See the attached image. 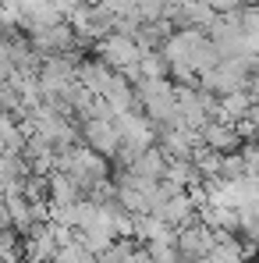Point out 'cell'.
<instances>
[{
	"instance_id": "30bf717a",
	"label": "cell",
	"mask_w": 259,
	"mask_h": 263,
	"mask_svg": "<svg viewBox=\"0 0 259 263\" xmlns=\"http://www.w3.org/2000/svg\"><path fill=\"white\" fill-rule=\"evenodd\" d=\"M89 260H92V253H89L86 242H71V246H64V249L57 253L53 263H89Z\"/></svg>"
},
{
	"instance_id": "6da1fadb",
	"label": "cell",
	"mask_w": 259,
	"mask_h": 263,
	"mask_svg": "<svg viewBox=\"0 0 259 263\" xmlns=\"http://www.w3.org/2000/svg\"><path fill=\"white\" fill-rule=\"evenodd\" d=\"M199 79H203V89L213 96L242 92V89H249V79H252V57H224L213 71H206Z\"/></svg>"
},
{
	"instance_id": "7a4b0ae2",
	"label": "cell",
	"mask_w": 259,
	"mask_h": 263,
	"mask_svg": "<svg viewBox=\"0 0 259 263\" xmlns=\"http://www.w3.org/2000/svg\"><path fill=\"white\" fill-rule=\"evenodd\" d=\"M96 57H99L107 68H114V71H128V68H138V61L146 57V50L138 46L135 36L114 32V36H107V40L96 43Z\"/></svg>"
},
{
	"instance_id": "3957f363",
	"label": "cell",
	"mask_w": 259,
	"mask_h": 263,
	"mask_svg": "<svg viewBox=\"0 0 259 263\" xmlns=\"http://www.w3.org/2000/svg\"><path fill=\"white\" fill-rule=\"evenodd\" d=\"M177 249H181V256H185L188 263L206 260V256L216 249V231L203 217H195L192 224L177 228Z\"/></svg>"
},
{
	"instance_id": "5b68a950",
	"label": "cell",
	"mask_w": 259,
	"mask_h": 263,
	"mask_svg": "<svg viewBox=\"0 0 259 263\" xmlns=\"http://www.w3.org/2000/svg\"><path fill=\"white\" fill-rule=\"evenodd\" d=\"M203 142L216 153H242L245 149V135L238 132V125H227V121H210L203 128Z\"/></svg>"
},
{
	"instance_id": "8992f818",
	"label": "cell",
	"mask_w": 259,
	"mask_h": 263,
	"mask_svg": "<svg viewBox=\"0 0 259 263\" xmlns=\"http://www.w3.org/2000/svg\"><path fill=\"white\" fill-rule=\"evenodd\" d=\"M82 199H86V192L75 185L71 175H64V171H53L50 175V206H75Z\"/></svg>"
},
{
	"instance_id": "277c9868",
	"label": "cell",
	"mask_w": 259,
	"mask_h": 263,
	"mask_svg": "<svg viewBox=\"0 0 259 263\" xmlns=\"http://www.w3.org/2000/svg\"><path fill=\"white\" fill-rule=\"evenodd\" d=\"M82 142H86L89 149L103 153L107 160H114V157H117V149H121V132H117V121L89 118L86 125H82Z\"/></svg>"
},
{
	"instance_id": "52a82bcc",
	"label": "cell",
	"mask_w": 259,
	"mask_h": 263,
	"mask_svg": "<svg viewBox=\"0 0 259 263\" xmlns=\"http://www.w3.org/2000/svg\"><path fill=\"white\" fill-rule=\"evenodd\" d=\"M110 79H114V68H107L99 57H82V64H78V82L86 89H92L96 96H103V89L110 86Z\"/></svg>"
},
{
	"instance_id": "ba28073f",
	"label": "cell",
	"mask_w": 259,
	"mask_h": 263,
	"mask_svg": "<svg viewBox=\"0 0 259 263\" xmlns=\"http://www.w3.org/2000/svg\"><path fill=\"white\" fill-rule=\"evenodd\" d=\"M167 167H171V160L164 157V149L160 146H153V149H146L135 164H131V171L142 178H153V181H164L167 178Z\"/></svg>"
},
{
	"instance_id": "9c48e42d",
	"label": "cell",
	"mask_w": 259,
	"mask_h": 263,
	"mask_svg": "<svg viewBox=\"0 0 259 263\" xmlns=\"http://www.w3.org/2000/svg\"><path fill=\"white\" fill-rule=\"evenodd\" d=\"M146 249H149V260L153 263H185L177 242H146Z\"/></svg>"
}]
</instances>
